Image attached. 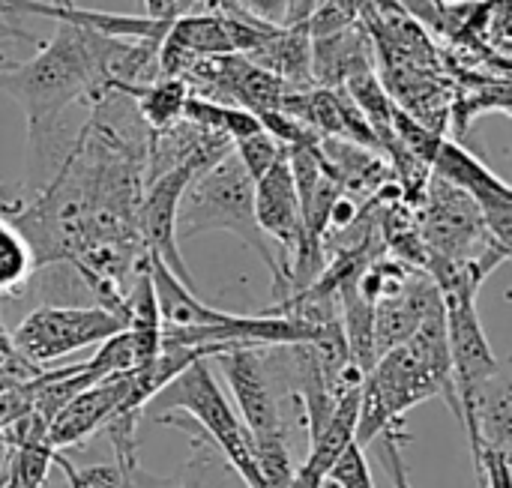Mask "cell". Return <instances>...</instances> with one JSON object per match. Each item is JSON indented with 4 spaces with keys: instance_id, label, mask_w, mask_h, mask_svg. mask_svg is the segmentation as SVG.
Segmentation results:
<instances>
[{
    "instance_id": "obj_1",
    "label": "cell",
    "mask_w": 512,
    "mask_h": 488,
    "mask_svg": "<svg viewBox=\"0 0 512 488\" xmlns=\"http://www.w3.org/2000/svg\"><path fill=\"white\" fill-rule=\"evenodd\" d=\"M111 36L57 21V33L36 54L12 69H0V93L15 99L27 117L33 156H48L57 120L75 102L105 96V51Z\"/></svg>"
},
{
    "instance_id": "obj_10",
    "label": "cell",
    "mask_w": 512,
    "mask_h": 488,
    "mask_svg": "<svg viewBox=\"0 0 512 488\" xmlns=\"http://www.w3.org/2000/svg\"><path fill=\"white\" fill-rule=\"evenodd\" d=\"M129 393H132V372L111 375V378L87 387L66 408H60L54 414V420L48 423V444L57 453L84 444L87 438L102 432L108 417L129 399Z\"/></svg>"
},
{
    "instance_id": "obj_7",
    "label": "cell",
    "mask_w": 512,
    "mask_h": 488,
    "mask_svg": "<svg viewBox=\"0 0 512 488\" xmlns=\"http://www.w3.org/2000/svg\"><path fill=\"white\" fill-rule=\"evenodd\" d=\"M420 237L426 243L429 261L432 258L471 261V258H480L483 252L501 246L489 234L480 207L462 189L450 186L441 177L426 186V210H423V222H420Z\"/></svg>"
},
{
    "instance_id": "obj_23",
    "label": "cell",
    "mask_w": 512,
    "mask_h": 488,
    "mask_svg": "<svg viewBox=\"0 0 512 488\" xmlns=\"http://www.w3.org/2000/svg\"><path fill=\"white\" fill-rule=\"evenodd\" d=\"M15 357H18V351H15V345H12V336H9L6 327L0 324V372H3Z\"/></svg>"
},
{
    "instance_id": "obj_6",
    "label": "cell",
    "mask_w": 512,
    "mask_h": 488,
    "mask_svg": "<svg viewBox=\"0 0 512 488\" xmlns=\"http://www.w3.org/2000/svg\"><path fill=\"white\" fill-rule=\"evenodd\" d=\"M120 330H126L123 318L102 306L45 303L15 327L12 345L24 360L48 366L81 348H96Z\"/></svg>"
},
{
    "instance_id": "obj_22",
    "label": "cell",
    "mask_w": 512,
    "mask_h": 488,
    "mask_svg": "<svg viewBox=\"0 0 512 488\" xmlns=\"http://www.w3.org/2000/svg\"><path fill=\"white\" fill-rule=\"evenodd\" d=\"M183 0H144V15L147 18H159V21H174L177 15H183Z\"/></svg>"
},
{
    "instance_id": "obj_19",
    "label": "cell",
    "mask_w": 512,
    "mask_h": 488,
    "mask_svg": "<svg viewBox=\"0 0 512 488\" xmlns=\"http://www.w3.org/2000/svg\"><path fill=\"white\" fill-rule=\"evenodd\" d=\"M327 483L333 488H375L366 453L357 441L348 444L342 450V456L333 462V468L327 471Z\"/></svg>"
},
{
    "instance_id": "obj_12",
    "label": "cell",
    "mask_w": 512,
    "mask_h": 488,
    "mask_svg": "<svg viewBox=\"0 0 512 488\" xmlns=\"http://www.w3.org/2000/svg\"><path fill=\"white\" fill-rule=\"evenodd\" d=\"M372 69V42L360 27L312 39V81L339 90L348 78Z\"/></svg>"
},
{
    "instance_id": "obj_3",
    "label": "cell",
    "mask_w": 512,
    "mask_h": 488,
    "mask_svg": "<svg viewBox=\"0 0 512 488\" xmlns=\"http://www.w3.org/2000/svg\"><path fill=\"white\" fill-rule=\"evenodd\" d=\"M207 231L234 234L240 243H246L249 249L261 255V261L273 273L276 306L291 297L282 255L264 237L255 219V180L237 159L234 147L222 159H216L213 165H207L204 171L192 177L177 207V237H198Z\"/></svg>"
},
{
    "instance_id": "obj_5",
    "label": "cell",
    "mask_w": 512,
    "mask_h": 488,
    "mask_svg": "<svg viewBox=\"0 0 512 488\" xmlns=\"http://www.w3.org/2000/svg\"><path fill=\"white\" fill-rule=\"evenodd\" d=\"M234 144L228 138L219 135H204L201 144L180 162H174L171 168L159 171L153 180H147V186L141 189V201H138V237L141 246L150 258L162 261L183 285L192 288V273L180 255L177 246V207L180 198L186 192V186L192 183V177L198 171H204L207 165H213L216 159H222Z\"/></svg>"
},
{
    "instance_id": "obj_14",
    "label": "cell",
    "mask_w": 512,
    "mask_h": 488,
    "mask_svg": "<svg viewBox=\"0 0 512 488\" xmlns=\"http://www.w3.org/2000/svg\"><path fill=\"white\" fill-rule=\"evenodd\" d=\"M120 96L135 99L138 117L150 126V132H165L183 123V105L189 99V84L183 78H156L150 84L114 90Z\"/></svg>"
},
{
    "instance_id": "obj_27",
    "label": "cell",
    "mask_w": 512,
    "mask_h": 488,
    "mask_svg": "<svg viewBox=\"0 0 512 488\" xmlns=\"http://www.w3.org/2000/svg\"><path fill=\"white\" fill-rule=\"evenodd\" d=\"M321 488H333V486H330V483H324V486H321Z\"/></svg>"
},
{
    "instance_id": "obj_20",
    "label": "cell",
    "mask_w": 512,
    "mask_h": 488,
    "mask_svg": "<svg viewBox=\"0 0 512 488\" xmlns=\"http://www.w3.org/2000/svg\"><path fill=\"white\" fill-rule=\"evenodd\" d=\"M234 6H240L243 12H249L252 18L258 21H267V24H279L285 21V0H231Z\"/></svg>"
},
{
    "instance_id": "obj_24",
    "label": "cell",
    "mask_w": 512,
    "mask_h": 488,
    "mask_svg": "<svg viewBox=\"0 0 512 488\" xmlns=\"http://www.w3.org/2000/svg\"><path fill=\"white\" fill-rule=\"evenodd\" d=\"M15 63H18V60H15L9 51H3V48H0V69H12Z\"/></svg>"
},
{
    "instance_id": "obj_15",
    "label": "cell",
    "mask_w": 512,
    "mask_h": 488,
    "mask_svg": "<svg viewBox=\"0 0 512 488\" xmlns=\"http://www.w3.org/2000/svg\"><path fill=\"white\" fill-rule=\"evenodd\" d=\"M183 120L207 135H219V138H228L231 144L264 129L261 120L246 111V108H237V105H228V102H216V99H207V96H198V93H189L186 105H183Z\"/></svg>"
},
{
    "instance_id": "obj_4",
    "label": "cell",
    "mask_w": 512,
    "mask_h": 488,
    "mask_svg": "<svg viewBox=\"0 0 512 488\" xmlns=\"http://www.w3.org/2000/svg\"><path fill=\"white\" fill-rule=\"evenodd\" d=\"M144 411H150L153 420H162L168 414H189L192 423L204 429L219 456L231 465V471L243 480V486L264 488L252 456V432L222 393L210 360H195L192 366H186L144 405Z\"/></svg>"
},
{
    "instance_id": "obj_2",
    "label": "cell",
    "mask_w": 512,
    "mask_h": 488,
    "mask_svg": "<svg viewBox=\"0 0 512 488\" xmlns=\"http://www.w3.org/2000/svg\"><path fill=\"white\" fill-rule=\"evenodd\" d=\"M435 396H444L456 414L444 300L426 315V321L408 342L396 345L393 351L375 360L372 372L363 381L354 441L360 447L372 444L384 429L399 426L411 408Z\"/></svg>"
},
{
    "instance_id": "obj_25",
    "label": "cell",
    "mask_w": 512,
    "mask_h": 488,
    "mask_svg": "<svg viewBox=\"0 0 512 488\" xmlns=\"http://www.w3.org/2000/svg\"><path fill=\"white\" fill-rule=\"evenodd\" d=\"M174 488H210V486H207V483H201V480L183 477V480H180V486H174Z\"/></svg>"
},
{
    "instance_id": "obj_17",
    "label": "cell",
    "mask_w": 512,
    "mask_h": 488,
    "mask_svg": "<svg viewBox=\"0 0 512 488\" xmlns=\"http://www.w3.org/2000/svg\"><path fill=\"white\" fill-rule=\"evenodd\" d=\"M234 153L243 162V168L249 171V177L258 180L261 174H267L285 156V144L279 138H273L267 129H258V132L234 141Z\"/></svg>"
},
{
    "instance_id": "obj_9",
    "label": "cell",
    "mask_w": 512,
    "mask_h": 488,
    "mask_svg": "<svg viewBox=\"0 0 512 488\" xmlns=\"http://www.w3.org/2000/svg\"><path fill=\"white\" fill-rule=\"evenodd\" d=\"M255 219H258V228L264 231V237L282 255V264L288 270V285H291L294 255L306 246H321V243L306 240L303 210H300V198H297L294 177L288 168V150L267 174H261L255 180Z\"/></svg>"
},
{
    "instance_id": "obj_16",
    "label": "cell",
    "mask_w": 512,
    "mask_h": 488,
    "mask_svg": "<svg viewBox=\"0 0 512 488\" xmlns=\"http://www.w3.org/2000/svg\"><path fill=\"white\" fill-rule=\"evenodd\" d=\"M36 273V258L27 237L0 216V300L21 294Z\"/></svg>"
},
{
    "instance_id": "obj_11",
    "label": "cell",
    "mask_w": 512,
    "mask_h": 488,
    "mask_svg": "<svg viewBox=\"0 0 512 488\" xmlns=\"http://www.w3.org/2000/svg\"><path fill=\"white\" fill-rule=\"evenodd\" d=\"M258 69L276 75L291 90H309L312 81V36L306 24L276 27L255 51L243 54Z\"/></svg>"
},
{
    "instance_id": "obj_13",
    "label": "cell",
    "mask_w": 512,
    "mask_h": 488,
    "mask_svg": "<svg viewBox=\"0 0 512 488\" xmlns=\"http://www.w3.org/2000/svg\"><path fill=\"white\" fill-rule=\"evenodd\" d=\"M147 267H150L162 327H216V324H228L234 318V312H222V309H213L204 300H198L195 291L189 285H183L162 261L147 255Z\"/></svg>"
},
{
    "instance_id": "obj_18",
    "label": "cell",
    "mask_w": 512,
    "mask_h": 488,
    "mask_svg": "<svg viewBox=\"0 0 512 488\" xmlns=\"http://www.w3.org/2000/svg\"><path fill=\"white\" fill-rule=\"evenodd\" d=\"M54 465L63 471L69 488H135L132 480H126L120 474L117 465H87V468H75L63 453H54Z\"/></svg>"
},
{
    "instance_id": "obj_21",
    "label": "cell",
    "mask_w": 512,
    "mask_h": 488,
    "mask_svg": "<svg viewBox=\"0 0 512 488\" xmlns=\"http://www.w3.org/2000/svg\"><path fill=\"white\" fill-rule=\"evenodd\" d=\"M318 6H321V0H285V21H282V27L306 24L315 15Z\"/></svg>"
},
{
    "instance_id": "obj_8",
    "label": "cell",
    "mask_w": 512,
    "mask_h": 488,
    "mask_svg": "<svg viewBox=\"0 0 512 488\" xmlns=\"http://www.w3.org/2000/svg\"><path fill=\"white\" fill-rule=\"evenodd\" d=\"M435 171L441 180H447L450 186L462 189L483 213V222L489 228V234L504 246L512 249V189L489 168L483 165L468 147H462L459 141L441 138L435 159H432Z\"/></svg>"
},
{
    "instance_id": "obj_26",
    "label": "cell",
    "mask_w": 512,
    "mask_h": 488,
    "mask_svg": "<svg viewBox=\"0 0 512 488\" xmlns=\"http://www.w3.org/2000/svg\"><path fill=\"white\" fill-rule=\"evenodd\" d=\"M48 3H54V6H63V9L75 6V0H48Z\"/></svg>"
}]
</instances>
